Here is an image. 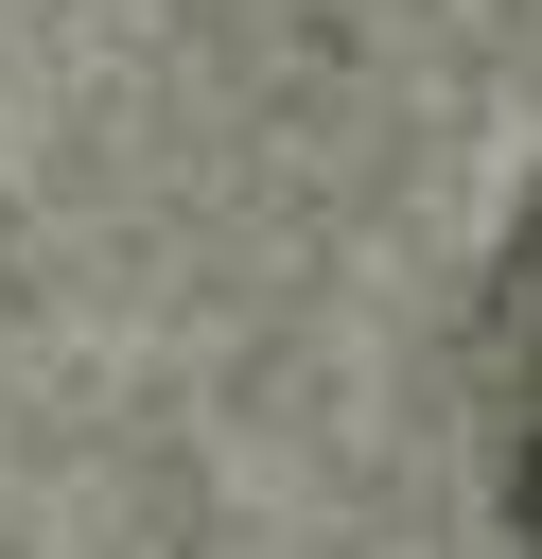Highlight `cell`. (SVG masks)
<instances>
[{"label":"cell","mask_w":542,"mask_h":559,"mask_svg":"<svg viewBox=\"0 0 542 559\" xmlns=\"http://www.w3.org/2000/svg\"><path fill=\"white\" fill-rule=\"evenodd\" d=\"M490 437H507V524L542 559V192H525V245L490 280Z\"/></svg>","instance_id":"1"}]
</instances>
